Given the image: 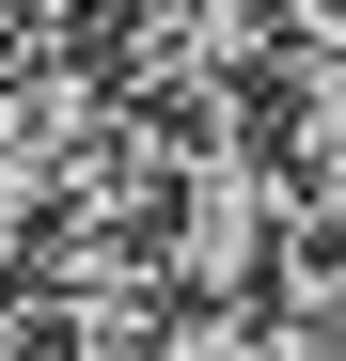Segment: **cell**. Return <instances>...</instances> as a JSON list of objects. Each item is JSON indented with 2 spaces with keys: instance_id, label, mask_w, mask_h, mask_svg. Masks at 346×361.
<instances>
[{
  "instance_id": "obj_1",
  "label": "cell",
  "mask_w": 346,
  "mask_h": 361,
  "mask_svg": "<svg viewBox=\"0 0 346 361\" xmlns=\"http://www.w3.org/2000/svg\"><path fill=\"white\" fill-rule=\"evenodd\" d=\"M283 235H299V173H283L268 142H205L189 157V204H173V267L220 283V298H252L283 267Z\"/></svg>"
}]
</instances>
